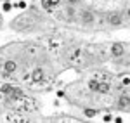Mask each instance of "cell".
<instances>
[{"label":"cell","instance_id":"52a82bcc","mask_svg":"<svg viewBox=\"0 0 130 123\" xmlns=\"http://www.w3.org/2000/svg\"><path fill=\"white\" fill-rule=\"evenodd\" d=\"M42 78H43V71L42 69H35L33 71V82H40Z\"/></svg>","mask_w":130,"mask_h":123},{"label":"cell","instance_id":"3957f363","mask_svg":"<svg viewBox=\"0 0 130 123\" xmlns=\"http://www.w3.org/2000/svg\"><path fill=\"white\" fill-rule=\"evenodd\" d=\"M108 23L116 26V24H121V23H123V17H121L120 12H113V14H109V16H108Z\"/></svg>","mask_w":130,"mask_h":123},{"label":"cell","instance_id":"277c9868","mask_svg":"<svg viewBox=\"0 0 130 123\" xmlns=\"http://www.w3.org/2000/svg\"><path fill=\"white\" fill-rule=\"evenodd\" d=\"M59 5V0H42V7L45 10H54Z\"/></svg>","mask_w":130,"mask_h":123},{"label":"cell","instance_id":"7c38bea8","mask_svg":"<svg viewBox=\"0 0 130 123\" xmlns=\"http://www.w3.org/2000/svg\"><path fill=\"white\" fill-rule=\"evenodd\" d=\"M0 99H2V92H0Z\"/></svg>","mask_w":130,"mask_h":123},{"label":"cell","instance_id":"ba28073f","mask_svg":"<svg viewBox=\"0 0 130 123\" xmlns=\"http://www.w3.org/2000/svg\"><path fill=\"white\" fill-rule=\"evenodd\" d=\"M120 106H121V108H125V109L128 108V95H127V94L120 97Z\"/></svg>","mask_w":130,"mask_h":123},{"label":"cell","instance_id":"30bf717a","mask_svg":"<svg viewBox=\"0 0 130 123\" xmlns=\"http://www.w3.org/2000/svg\"><path fill=\"white\" fill-rule=\"evenodd\" d=\"M94 114H95L94 111H90V109H87V116H94Z\"/></svg>","mask_w":130,"mask_h":123},{"label":"cell","instance_id":"8fae6325","mask_svg":"<svg viewBox=\"0 0 130 123\" xmlns=\"http://www.w3.org/2000/svg\"><path fill=\"white\" fill-rule=\"evenodd\" d=\"M68 2H70V4H76L78 0H68Z\"/></svg>","mask_w":130,"mask_h":123},{"label":"cell","instance_id":"7a4b0ae2","mask_svg":"<svg viewBox=\"0 0 130 123\" xmlns=\"http://www.w3.org/2000/svg\"><path fill=\"white\" fill-rule=\"evenodd\" d=\"M2 94H5V95L9 97V101H18V99H21V92L18 89L10 87V85H5V87L2 89Z\"/></svg>","mask_w":130,"mask_h":123},{"label":"cell","instance_id":"8992f818","mask_svg":"<svg viewBox=\"0 0 130 123\" xmlns=\"http://www.w3.org/2000/svg\"><path fill=\"white\" fill-rule=\"evenodd\" d=\"M113 54L115 56H123V52H125V49H123V45H120V43H116V45H113Z\"/></svg>","mask_w":130,"mask_h":123},{"label":"cell","instance_id":"9c48e42d","mask_svg":"<svg viewBox=\"0 0 130 123\" xmlns=\"http://www.w3.org/2000/svg\"><path fill=\"white\" fill-rule=\"evenodd\" d=\"M83 19H85V21H87V23H89V21L92 19V16H90L89 12H85V14H83Z\"/></svg>","mask_w":130,"mask_h":123},{"label":"cell","instance_id":"5b68a950","mask_svg":"<svg viewBox=\"0 0 130 123\" xmlns=\"http://www.w3.org/2000/svg\"><path fill=\"white\" fill-rule=\"evenodd\" d=\"M14 71H16V62L14 61H5V64H4V73H5V75H12Z\"/></svg>","mask_w":130,"mask_h":123},{"label":"cell","instance_id":"6da1fadb","mask_svg":"<svg viewBox=\"0 0 130 123\" xmlns=\"http://www.w3.org/2000/svg\"><path fill=\"white\" fill-rule=\"evenodd\" d=\"M89 87L94 90V92H101V94H108L111 90L109 83L106 82H97V80H92V82L89 83Z\"/></svg>","mask_w":130,"mask_h":123}]
</instances>
